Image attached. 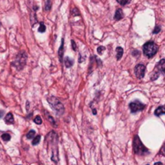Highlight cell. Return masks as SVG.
Wrapping results in <instances>:
<instances>
[{
	"mask_svg": "<svg viewBox=\"0 0 165 165\" xmlns=\"http://www.w3.org/2000/svg\"><path fill=\"white\" fill-rule=\"evenodd\" d=\"M49 140L48 142L52 146V160L57 163L59 160L58 157V148H57V135L54 131H52L48 134Z\"/></svg>",
	"mask_w": 165,
	"mask_h": 165,
	"instance_id": "cell-1",
	"label": "cell"
},
{
	"mask_svg": "<svg viewBox=\"0 0 165 165\" xmlns=\"http://www.w3.org/2000/svg\"><path fill=\"white\" fill-rule=\"evenodd\" d=\"M48 102L50 106H52V110L58 114V115H61L64 113V106L63 104L60 102L59 99H57L55 97H49L48 98Z\"/></svg>",
	"mask_w": 165,
	"mask_h": 165,
	"instance_id": "cell-2",
	"label": "cell"
},
{
	"mask_svg": "<svg viewBox=\"0 0 165 165\" xmlns=\"http://www.w3.org/2000/svg\"><path fill=\"white\" fill-rule=\"evenodd\" d=\"M143 54L146 57L151 58L156 54L158 51V46L154 42H147L143 45Z\"/></svg>",
	"mask_w": 165,
	"mask_h": 165,
	"instance_id": "cell-3",
	"label": "cell"
},
{
	"mask_svg": "<svg viewBox=\"0 0 165 165\" xmlns=\"http://www.w3.org/2000/svg\"><path fill=\"white\" fill-rule=\"evenodd\" d=\"M133 149L137 155H144L147 152V149L143 144L138 135H135L133 141Z\"/></svg>",
	"mask_w": 165,
	"mask_h": 165,
	"instance_id": "cell-4",
	"label": "cell"
},
{
	"mask_svg": "<svg viewBox=\"0 0 165 165\" xmlns=\"http://www.w3.org/2000/svg\"><path fill=\"white\" fill-rule=\"evenodd\" d=\"M27 61V55L24 52H21L17 56V59L15 62H13L12 65H14L16 69L19 70H21L23 69L25 65H26Z\"/></svg>",
	"mask_w": 165,
	"mask_h": 165,
	"instance_id": "cell-5",
	"label": "cell"
},
{
	"mask_svg": "<svg viewBox=\"0 0 165 165\" xmlns=\"http://www.w3.org/2000/svg\"><path fill=\"white\" fill-rule=\"evenodd\" d=\"M129 108L132 113H136L138 111L143 110L145 108V105L141 103L139 101H134L131 103H130Z\"/></svg>",
	"mask_w": 165,
	"mask_h": 165,
	"instance_id": "cell-6",
	"label": "cell"
},
{
	"mask_svg": "<svg viewBox=\"0 0 165 165\" xmlns=\"http://www.w3.org/2000/svg\"><path fill=\"white\" fill-rule=\"evenodd\" d=\"M145 71H146V67H145L143 65H136L135 68H134V73H135V76L137 78L141 79L144 77L145 75Z\"/></svg>",
	"mask_w": 165,
	"mask_h": 165,
	"instance_id": "cell-7",
	"label": "cell"
},
{
	"mask_svg": "<svg viewBox=\"0 0 165 165\" xmlns=\"http://www.w3.org/2000/svg\"><path fill=\"white\" fill-rule=\"evenodd\" d=\"M157 69L165 74V59L161 60L157 65Z\"/></svg>",
	"mask_w": 165,
	"mask_h": 165,
	"instance_id": "cell-8",
	"label": "cell"
},
{
	"mask_svg": "<svg viewBox=\"0 0 165 165\" xmlns=\"http://www.w3.org/2000/svg\"><path fill=\"white\" fill-rule=\"evenodd\" d=\"M5 122L7 124L14 123V116L11 113H8L5 116Z\"/></svg>",
	"mask_w": 165,
	"mask_h": 165,
	"instance_id": "cell-9",
	"label": "cell"
},
{
	"mask_svg": "<svg viewBox=\"0 0 165 165\" xmlns=\"http://www.w3.org/2000/svg\"><path fill=\"white\" fill-rule=\"evenodd\" d=\"M124 14L122 12V10L121 9H118L116 10V12L114 14V19H116V20H120L122 19L123 18Z\"/></svg>",
	"mask_w": 165,
	"mask_h": 165,
	"instance_id": "cell-10",
	"label": "cell"
},
{
	"mask_svg": "<svg viewBox=\"0 0 165 165\" xmlns=\"http://www.w3.org/2000/svg\"><path fill=\"white\" fill-rule=\"evenodd\" d=\"M64 38H62L61 40V45L59 48V50H58V56H59L60 60L62 61V57H63V54H64Z\"/></svg>",
	"mask_w": 165,
	"mask_h": 165,
	"instance_id": "cell-11",
	"label": "cell"
},
{
	"mask_svg": "<svg viewBox=\"0 0 165 165\" xmlns=\"http://www.w3.org/2000/svg\"><path fill=\"white\" fill-rule=\"evenodd\" d=\"M165 113V107L164 106H159L155 111V114L156 116H160Z\"/></svg>",
	"mask_w": 165,
	"mask_h": 165,
	"instance_id": "cell-12",
	"label": "cell"
},
{
	"mask_svg": "<svg viewBox=\"0 0 165 165\" xmlns=\"http://www.w3.org/2000/svg\"><path fill=\"white\" fill-rule=\"evenodd\" d=\"M116 52H117V60H119L121 59L122 57V55H123V49L121 47H118L116 49Z\"/></svg>",
	"mask_w": 165,
	"mask_h": 165,
	"instance_id": "cell-13",
	"label": "cell"
},
{
	"mask_svg": "<svg viewBox=\"0 0 165 165\" xmlns=\"http://www.w3.org/2000/svg\"><path fill=\"white\" fill-rule=\"evenodd\" d=\"M65 65L67 68L71 67V66H72V65H73V60H72V59H70L69 57H65Z\"/></svg>",
	"mask_w": 165,
	"mask_h": 165,
	"instance_id": "cell-14",
	"label": "cell"
},
{
	"mask_svg": "<svg viewBox=\"0 0 165 165\" xmlns=\"http://www.w3.org/2000/svg\"><path fill=\"white\" fill-rule=\"evenodd\" d=\"M40 139H41V136H40V135H37V136L35 137L33 140H32V145L35 146V145L38 144L40 143Z\"/></svg>",
	"mask_w": 165,
	"mask_h": 165,
	"instance_id": "cell-15",
	"label": "cell"
},
{
	"mask_svg": "<svg viewBox=\"0 0 165 165\" xmlns=\"http://www.w3.org/2000/svg\"><path fill=\"white\" fill-rule=\"evenodd\" d=\"M35 135H36V131H33V130H31V131H30L27 134V138L28 139H33Z\"/></svg>",
	"mask_w": 165,
	"mask_h": 165,
	"instance_id": "cell-16",
	"label": "cell"
},
{
	"mask_svg": "<svg viewBox=\"0 0 165 165\" xmlns=\"http://www.w3.org/2000/svg\"><path fill=\"white\" fill-rule=\"evenodd\" d=\"M38 31H39V32H41V33H43V32L46 31V27H45L44 23H40V28L38 29Z\"/></svg>",
	"mask_w": 165,
	"mask_h": 165,
	"instance_id": "cell-17",
	"label": "cell"
},
{
	"mask_svg": "<svg viewBox=\"0 0 165 165\" xmlns=\"http://www.w3.org/2000/svg\"><path fill=\"white\" fill-rule=\"evenodd\" d=\"M117 2L119 3V4H121L122 6H125L126 4H129L131 2V0H117Z\"/></svg>",
	"mask_w": 165,
	"mask_h": 165,
	"instance_id": "cell-18",
	"label": "cell"
},
{
	"mask_svg": "<svg viewBox=\"0 0 165 165\" xmlns=\"http://www.w3.org/2000/svg\"><path fill=\"white\" fill-rule=\"evenodd\" d=\"M46 117H47V119L49 120V122H51V123H52V125H56V122H55L54 119H53V118H52V117L51 116L50 114H49L47 111H46Z\"/></svg>",
	"mask_w": 165,
	"mask_h": 165,
	"instance_id": "cell-19",
	"label": "cell"
},
{
	"mask_svg": "<svg viewBox=\"0 0 165 165\" xmlns=\"http://www.w3.org/2000/svg\"><path fill=\"white\" fill-rule=\"evenodd\" d=\"M2 139H3V140L6 141V142H7V141H9L10 139V135L9 134H7V133H5V134H3L2 135Z\"/></svg>",
	"mask_w": 165,
	"mask_h": 165,
	"instance_id": "cell-20",
	"label": "cell"
},
{
	"mask_svg": "<svg viewBox=\"0 0 165 165\" xmlns=\"http://www.w3.org/2000/svg\"><path fill=\"white\" fill-rule=\"evenodd\" d=\"M51 4H52V3H51V0H47L46 1V4H45V7H44V9H45V10H49L50 9H51Z\"/></svg>",
	"mask_w": 165,
	"mask_h": 165,
	"instance_id": "cell-21",
	"label": "cell"
},
{
	"mask_svg": "<svg viewBox=\"0 0 165 165\" xmlns=\"http://www.w3.org/2000/svg\"><path fill=\"white\" fill-rule=\"evenodd\" d=\"M34 122H35V123L38 124V125H40L42 123V119L40 118V116H36L35 119H34Z\"/></svg>",
	"mask_w": 165,
	"mask_h": 165,
	"instance_id": "cell-22",
	"label": "cell"
},
{
	"mask_svg": "<svg viewBox=\"0 0 165 165\" xmlns=\"http://www.w3.org/2000/svg\"><path fill=\"white\" fill-rule=\"evenodd\" d=\"M97 50H98V54L102 55V53H103L104 50H105V47H103V46L98 47V49H97Z\"/></svg>",
	"mask_w": 165,
	"mask_h": 165,
	"instance_id": "cell-23",
	"label": "cell"
},
{
	"mask_svg": "<svg viewBox=\"0 0 165 165\" xmlns=\"http://www.w3.org/2000/svg\"><path fill=\"white\" fill-rule=\"evenodd\" d=\"M72 14L73 16H80V12H79V10L77 8H74L72 11Z\"/></svg>",
	"mask_w": 165,
	"mask_h": 165,
	"instance_id": "cell-24",
	"label": "cell"
},
{
	"mask_svg": "<svg viewBox=\"0 0 165 165\" xmlns=\"http://www.w3.org/2000/svg\"><path fill=\"white\" fill-rule=\"evenodd\" d=\"M159 74H160V73H159V72H158V71H156V72H154V74H153V76H152V80H156V79H157L158 78V77H159Z\"/></svg>",
	"mask_w": 165,
	"mask_h": 165,
	"instance_id": "cell-25",
	"label": "cell"
},
{
	"mask_svg": "<svg viewBox=\"0 0 165 165\" xmlns=\"http://www.w3.org/2000/svg\"><path fill=\"white\" fill-rule=\"evenodd\" d=\"M160 31V26H156L155 27V28L154 29V31H153V33L154 34H156V33H159Z\"/></svg>",
	"mask_w": 165,
	"mask_h": 165,
	"instance_id": "cell-26",
	"label": "cell"
},
{
	"mask_svg": "<svg viewBox=\"0 0 165 165\" xmlns=\"http://www.w3.org/2000/svg\"><path fill=\"white\" fill-rule=\"evenodd\" d=\"M71 43H72V49H73V51H77V45H76V43H75L74 40H72Z\"/></svg>",
	"mask_w": 165,
	"mask_h": 165,
	"instance_id": "cell-27",
	"label": "cell"
},
{
	"mask_svg": "<svg viewBox=\"0 0 165 165\" xmlns=\"http://www.w3.org/2000/svg\"><path fill=\"white\" fill-rule=\"evenodd\" d=\"M139 54H140V52H139L138 50H134V51L132 52V55H133L134 57H138Z\"/></svg>",
	"mask_w": 165,
	"mask_h": 165,
	"instance_id": "cell-28",
	"label": "cell"
},
{
	"mask_svg": "<svg viewBox=\"0 0 165 165\" xmlns=\"http://www.w3.org/2000/svg\"><path fill=\"white\" fill-rule=\"evenodd\" d=\"M29 110V102H27V110Z\"/></svg>",
	"mask_w": 165,
	"mask_h": 165,
	"instance_id": "cell-29",
	"label": "cell"
},
{
	"mask_svg": "<svg viewBox=\"0 0 165 165\" xmlns=\"http://www.w3.org/2000/svg\"><path fill=\"white\" fill-rule=\"evenodd\" d=\"M155 165H163V164L160 162H158V163H155Z\"/></svg>",
	"mask_w": 165,
	"mask_h": 165,
	"instance_id": "cell-30",
	"label": "cell"
},
{
	"mask_svg": "<svg viewBox=\"0 0 165 165\" xmlns=\"http://www.w3.org/2000/svg\"><path fill=\"white\" fill-rule=\"evenodd\" d=\"M2 116H3V112H2V111H0V118H1Z\"/></svg>",
	"mask_w": 165,
	"mask_h": 165,
	"instance_id": "cell-31",
	"label": "cell"
},
{
	"mask_svg": "<svg viewBox=\"0 0 165 165\" xmlns=\"http://www.w3.org/2000/svg\"><path fill=\"white\" fill-rule=\"evenodd\" d=\"M164 152H165V144H164Z\"/></svg>",
	"mask_w": 165,
	"mask_h": 165,
	"instance_id": "cell-32",
	"label": "cell"
}]
</instances>
